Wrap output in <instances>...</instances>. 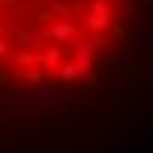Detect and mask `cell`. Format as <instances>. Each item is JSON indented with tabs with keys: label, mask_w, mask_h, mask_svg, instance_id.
Masks as SVG:
<instances>
[{
	"label": "cell",
	"mask_w": 153,
	"mask_h": 153,
	"mask_svg": "<svg viewBox=\"0 0 153 153\" xmlns=\"http://www.w3.org/2000/svg\"><path fill=\"white\" fill-rule=\"evenodd\" d=\"M132 0H0V85L82 89L128 36Z\"/></svg>",
	"instance_id": "6da1fadb"
}]
</instances>
